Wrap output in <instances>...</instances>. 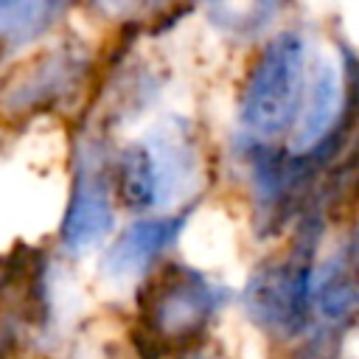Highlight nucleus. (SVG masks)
I'll return each mask as SVG.
<instances>
[{"label":"nucleus","mask_w":359,"mask_h":359,"mask_svg":"<svg viewBox=\"0 0 359 359\" xmlns=\"http://www.w3.org/2000/svg\"><path fill=\"white\" fill-rule=\"evenodd\" d=\"M168 359H230V356H227L219 345H213V342L205 337V339H199V342H191V345L174 351Z\"/></svg>","instance_id":"13"},{"label":"nucleus","mask_w":359,"mask_h":359,"mask_svg":"<svg viewBox=\"0 0 359 359\" xmlns=\"http://www.w3.org/2000/svg\"><path fill=\"white\" fill-rule=\"evenodd\" d=\"M6 59H8V56H6V53H0V65H3V62H6Z\"/></svg>","instance_id":"14"},{"label":"nucleus","mask_w":359,"mask_h":359,"mask_svg":"<svg viewBox=\"0 0 359 359\" xmlns=\"http://www.w3.org/2000/svg\"><path fill=\"white\" fill-rule=\"evenodd\" d=\"M345 345V331L311 323V328L292 342L289 359H339Z\"/></svg>","instance_id":"12"},{"label":"nucleus","mask_w":359,"mask_h":359,"mask_svg":"<svg viewBox=\"0 0 359 359\" xmlns=\"http://www.w3.org/2000/svg\"><path fill=\"white\" fill-rule=\"evenodd\" d=\"M101 67L104 59L76 42L53 45L6 79L0 87V118L28 123L79 109L93 98Z\"/></svg>","instance_id":"7"},{"label":"nucleus","mask_w":359,"mask_h":359,"mask_svg":"<svg viewBox=\"0 0 359 359\" xmlns=\"http://www.w3.org/2000/svg\"><path fill=\"white\" fill-rule=\"evenodd\" d=\"M79 0H0V53L11 56L50 34Z\"/></svg>","instance_id":"10"},{"label":"nucleus","mask_w":359,"mask_h":359,"mask_svg":"<svg viewBox=\"0 0 359 359\" xmlns=\"http://www.w3.org/2000/svg\"><path fill=\"white\" fill-rule=\"evenodd\" d=\"M311 48L300 28L286 25L258 39L236 101L238 132L283 143L300 112Z\"/></svg>","instance_id":"5"},{"label":"nucleus","mask_w":359,"mask_h":359,"mask_svg":"<svg viewBox=\"0 0 359 359\" xmlns=\"http://www.w3.org/2000/svg\"><path fill=\"white\" fill-rule=\"evenodd\" d=\"M202 177V135L182 115H165L146 135L112 149L109 157L115 205L135 216L196 208Z\"/></svg>","instance_id":"1"},{"label":"nucleus","mask_w":359,"mask_h":359,"mask_svg":"<svg viewBox=\"0 0 359 359\" xmlns=\"http://www.w3.org/2000/svg\"><path fill=\"white\" fill-rule=\"evenodd\" d=\"M230 154L247 196L250 227L261 241L286 236L331 171L309 151H292L286 143L258 140L244 132H236Z\"/></svg>","instance_id":"3"},{"label":"nucleus","mask_w":359,"mask_h":359,"mask_svg":"<svg viewBox=\"0 0 359 359\" xmlns=\"http://www.w3.org/2000/svg\"><path fill=\"white\" fill-rule=\"evenodd\" d=\"M230 297V286L205 269L180 258H165L135 286L132 328L171 356L174 351L205 339Z\"/></svg>","instance_id":"4"},{"label":"nucleus","mask_w":359,"mask_h":359,"mask_svg":"<svg viewBox=\"0 0 359 359\" xmlns=\"http://www.w3.org/2000/svg\"><path fill=\"white\" fill-rule=\"evenodd\" d=\"M325 233L328 222L317 213H306L292 224L289 247L261 258L250 269L241 289V309L266 339L292 345L311 328V269Z\"/></svg>","instance_id":"2"},{"label":"nucleus","mask_w":359,"mask_h":359,"mask_svg":"<svg viewBox=\"0 0 359 359\" xmlns=\"http://www.w3.org/2000/svg\"><path fill=\"white\" fill-rule=\"evenodd\" d=\"M289 3L292 0H244L241 6L208 11V17L213 25H222L227 34L255 42L272 31V25L280 20V14L286 11Z\"/></svg>","instance_id":"11"},{"label":"nucleus","mask_w":359,"mask_h":359,"mask_svg":"<svg viewBox=\"0 0 359 359\" xmlns=\"http://www.w3.org/2000/svg\"><path fill=\"white\" fill-rule=\"evenodd\" d=\"M109 157L107 132L93 118H84V126L73 135L67 199L56 230L62 252L73 258L101 250L115 233L118 205L109 180Z\"/></svg>","instance_id":"6"},{"label":"nucleus","mask_w":359,"mask_h":359,"mask_svg":"<svg viewBox=\"0 0 359 359\" xmlns=\"http://www.w3.org/2000/svg\"><path fill=\"white\" fill-rule=\"evenodd\" d=\"M191 213L194 208L135 216L107 238L98 261L101 278L112 286H137L174 252L191 222Z\"/></svg>","instance_id":"8"},{"label":"nucleus","mask_w":359,"mask_h":359,"mask_svg":"<svg viewBox=\"0 0 359 359\" xmlns=\"http://www.w3.org/2000/svg\"><path fill=\"white\" fill-rule=\"evenodd\" d=\"M311 314L314 323L353 331L359 314V280H356V236L353 230L328 252L317 255L311 269Z\"/></svg>","instance_id":"9"}]
</instances>
